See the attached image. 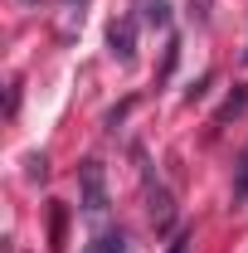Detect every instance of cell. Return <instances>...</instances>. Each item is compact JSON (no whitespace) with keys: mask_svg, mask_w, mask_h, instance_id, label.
Here are the masks:
<instances>
[{"mask_svg":"<svg viewBox=\"0 0 248 253\" xmlns=\"http://www.w3.org/2000/svg\"><path fill=\"white\" fill-rule=\"evenodd\" d=\"M83 190H88L83 210H88V214H102V210H107V195H102V170H97V166L83 170Z\"/></svg>","mask_w":248,"mask_h":253,"instance_id":"cell-1","label":"cell"},{"mask_svg":"<svg viewBox=\"0 0 248 253\" xmlns=\"http://www.w3.org/2000/svg\"><path fill=\"white\" fill-rule=\"evenodd\" d=\"M131 34H136V30H131V20H122V25H112V30H107V44H112V54H117V59H131Z\"/></svg>","mask_w":248,"mask_h":253,"instance_id":"cell-2","label":"cell"},{"mask_svg":"<svg viewBox=\"0 0 248 253\" xmlns=\"http://www.w3.org/2000/svg\"><path fill=\"white\" fill-rule=\"evenodd\" d=\"M83 253H126V234H122V229H112V234H97V239H93Z\"/></svg>","mask_w":248,"mask_h":253,"instance_id":"cell-3","label":"cell"},{"mask_svg":"<svg viewBox=\"0 0 248 253\" xmlns=\"http://www.w3.org/2000/svg\"><path fill=\"white\" fill-rule=\"evenodd\" d=\"M151 224L156 229H170V195H165L161 185L151 190Z\"/></svg>","mask_w":248,"mask_h":253,"instance_id":"cell-4","label":"cell"},{"mask_svg":"<svg viewBox=\"0 0 248 253\" xmlns=\"http://www.w3.org/2000/svg\"><path fill=\"white\" fill-rule=\"evenodd\" d=\"M244 107H248V88H234V97H229V102L214 112V122H229V117H239Z\"/></svg>","mask_w":248,"mask_h":253,"instance_id":"cell-5","label":"cell"},{"mask_svg":"<svg viewBox=\"0 0 248 253\" xmlns=\"http://www.w3.org/2000/svg\"><path fill=\"white\" fill-rule=\"evenodd\" d=\"M244 200H248V146L239 156V170H234V205H244Z\"/></svg>","mask_w":248,"mask_h":253,"instance_id":"cell-6","label":"cell"},{"mask_svg":"<svg viewBox=\"0 0 248 253\" xmlns=\"http://www.w3.org/2000/svg\"><path fill=\"white\" fill-rule=\"evenodd\" d=\"M141 10H146V20H151L156 30H165V25H170V5H165V0H146Z\"/></svg>","mask_w":248,"mask_h":253,"instance_id":"cell-7","label":"cell"},{"mask_svg":"<svg viewBox=\"0 0 248 253\" xmlns=\"http://www.w3.org/2000/svg\"><path fill=\"white\" fill-rule=\"evenodd\" d=\"M170 253H195V239H190V234H175V244H170Z\"/></svg>","mask_w":248,"mask_h":253,"instance_id":"cell-8","label":"cell"},{"mask_svg":"<svg viewBox=\"0 0 248 253\" xmlns=\"http://www.w3.org/2000/svg\"><path fill=\"white\" fill-rule=\"evenodd\" d=\"M244 59H248V54H244Z\"/></svg>","mask_w":248,"mask_h":253,"instance_id":"cell-9","label":"cell"}]
</instances>
